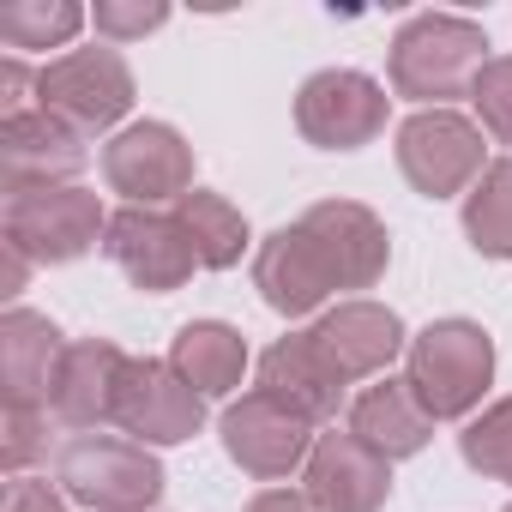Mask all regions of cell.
I'll return each instance as SVG.
<instances>
[{
    "mask_svg": "<svg viewBox=\"0 0 512 512\" xmlns=\"http://www.w3.org/2000/svg\"><path fill=\"white\" fill-rule=\"evenodd\" d=\"M139 79L127 67V55L115 43H91V49H67L49 67H37V103L67 121L73 133H121V121L133 115Z\"/></svg>",
    "mask_w": 512,
    "mask_h": 512,
    "instance_id": "cell-4",
    "label": "cell"
},
{
    "mask_svg": "<svg viewBox=\"0 0 512 512\" xmlns=\"http://www.w3.org/2000/svg\"><path fill=\"white\" fill-rule=\"evenodd\" d=\"M0 235L19 253H31L37 266H73L91 247H103L109 211L91 187H31V193H7Z\"/></svg>",
    "mask_w": 512,
    "mask_h": 512,
    "instance_id": "cell-7",
    "label": "cell"
},
{
    "mask_svg": "<svg viewBox=\"0 0 512 512\" xmlns=\"http://www.w3.org/2000/svg\"><path fill=\"white\" fill-rule=\"evenodd\" d=\"M253 290H260V302L272 314L308 320V314L332 308L338 278L326 266V253L314 247V235L302 223H284V229H272L260 247H253Z\"/></svg>",
    "mask_w": 512,
    "mask_h": 512,
    "instance_id": "cell-14",
    "label": "cell"
},
{
    "mask_svg": "<svg viewBox=\"0 0 512 512\" xmlns=\"http://www.w3.org/2000/svg\"><path fill=\"white\" fill-rule=\"evenodd\" d=\"M31 109H43L37 103V73L25 67V55H7L0 61V121L31 115Z\"/></svg>",
    "mask_w": 512,
    "mask_h": 512,
    "instance_id": "cell-29",
    "label": "cell"
},
{
    "mask_svg": "<svg viewBox=\"0 0 512 512\" xmlns=\"http://www.w3.org/2000/svg\"><path fill=\"white\" fill-rule=\"evenodd\" d=\"M302 494L320 512H380L392 500V458L362 446L350 428L344 434H320L314 458L302 470Z\"/></svg>",
    "mask_w": 512,
    "mask_h": 512,
    "instance_id": "cell-16",
    "label": "cell"
},
{
    "mask_svg": "<svg viewBox=\"0 0 512 512\" xmlns=\"http://www.w3.org/2000/svg\"><path fill=\"white\" fill-rule=\"evenodd\" d=\"M163 362L211 404V398L241 392V380H247V368H253V350H247V338H241L229 320H187V326L169 338V356H163Z\"/></svg>",
    "mask_w": 512,
    "mask_h": 512,
    "instance_id": "cell-21",
    "label": "cell"
},
{
    "mask_svg": "<svg viewBox=\"0 0 512 512\" xmlns=\"http://www.w3.org/2000/svg\"><path fill=\"white\" fill-rule=\"evenodd\" d=\"M404 380L434 422H470L494 386V338L464 314L428 320L404 350Z\"/></svg>",
    "mask_w": 512,
    "mask_h": 512,
    "instance_id": "cell-2",
    "label": "cell"
},
{
    "mask_svg": "<svg viewBox=\"0 0 512 512\" xmlns=\"http://www.w3.org/2000/svg\"><path fill=\"white\" fill-rule=\"evenodd\" d=\"M55 482L85 512H151L169 488L163 458L127 434H73L55 452Z\"/></svg>",
    "mask_w": 512,
    "mask_h": 512,
    "instance_id": "cell-3",
    "label": "cell"
},
{
    "mask_svg": "<svg viewBox=\"0 0 512 512\" xmlns=\"http://www.w3.org/2000/svg\"><path fill=\"white\" fill-rule=\"evenodd\" d=\"M241 512H320V506H314L302 488H260Z\"/></svg>",
    "mask_w": 512,
    "mask_h": 512,
    "instance_id": "cell-31",
    "label": "cell"
},
{
    "mask_svg": "<svg viewBox=\"0 0 512 512\" xmlns=\"http://www.w3.org/2000/svg\"><path fill=\"white\" fill-rule=\"evenodd\" d=\"M91 25V13L79 0H7L0 7V43L13 55H37V49H73V37Z\"/></svg>",
    "mask_w": 512,
    "mask_h": 512,
    "instance_id": "cell-23",
    "label": "cell"
},
{
    "mask_svg": "<svg viewBox=\"0 0 512 512\" xmlns=\"http://www.w3.org/2000/svg\"><path fill=\"white\" fill-rule=\"evenodd\" d=\"M458 458H464L476 476L512 488V398H494V404H482V410L464 422Z\"/></svg>",
    "mask_w": 512,
    "mask_h": 512,
    "instance_id": "cell-25",
    "label": "cell"
},
{
    "mask_svg": "<svg viewBox=\"0 0 512 512\" xmlns=\"http://www.w3.org/2000/svg\"><path fill=\"white\" fill-rule=\"evenodd\" d=\"M175 217H181V229L199 253V272H229V266H241V253H253V229H247L241 205H229L211 187H193L175 205Z\"/></svg>",
    "mask_w": 512,
    "mask_h": 512,
    "instance_id": "cell-22",
    "label": "cell"
},
{
    "mask_svg": "<svg viewBox=\"0 0 512 512\" xmlns=\"http://www.w3.org/2000/svg\"><path fill=\"white\" fill-rule=\"evenodd\" d=\"M0 253H7V290H0V296L13 302V296H19V290L31 284V266H37V260H31V253H19L13 241H0Z\"/></svg>",
    "mask_w": 512,
    "mask_h": 512,
    "instance_id": "cell-32",
    "label": "cell"
},
{
    "mask_svg": "<svg viewBox=\"0 0 512 512\" xmlns=\"http://www.w3.org/2000/svg\"><path fill=\"white\" fill-rule=\"evenodd\" d=\"M61 356H67V338L49 314L37 308L0 314V386H7V404H49Z\"/></svg>",
    "mask_w": 512,
    "mask_h": 512,
    "instance_id": "cell-19",
    "label": "cell"
},
{
    "mask_svg": "<svg viewBox=\"0 0 512 512\" xmlns=\"http://www.w3.org/2000/svg\"><path fill=\"white\" fill-rule=\"evenodd\" d=\"M0 163H7V193H31V187H79L91 145L85 133H73L67 121H55L49 109L0 121Z\"/></svg>",
    "mask_w": 512,
    "mask_h": 512,
    "instance_id": "cell-15",
    "label": "cell"
},
{
    "mask_svg": "<svg viewBox=\"0 0 512 512\" xmlns=\"http://www.w3.org/2000/svg\"><path fill=\"white\" fill-rule=\"evenodd\" d=\"M121 374H127V350L121 344L73 338L67 356H61L55 392H49L55 422L73 428V434H103L115 422V404H121Z\"/></svg>",
    "mask_w": 512,
    "mask_h": 512,
    "instance_id": "cell-17",
    "label": "cell"
},
{
    "mask_svg": "<svg viewBox=\"0 0 512 512\" xmlns=\"http://www.w3.org/2000/svg\"><path fill=\"white\" fill-rule=\"evenodd\" d=\"M91 25H97V37L103 43H139V37H151V31H163L169 25V7L163 0H97L91 7Z\"/></svg>",
    "mask_w": 512,
    "mask_h": 512,
    "instance_id": "cell-28",
    "label": "cell"
},
{
    "mask_svg": "<svg viewBox=\"0 0 512 512\" xmlns=\"http://www.w3.org/2000/svg\"><path fill=\"white\" fill-rule=\"evenodd\" d=\"M392 97L374 73L362 67H326L314 79H302L296 91V133L314 151H362L386 133Z\"/></svg>",
    "mask_w": 512,
    "mask_h": 512,
    "instance_id": "cell-8",
    "label": "cell"
},
{
    "mask_svg": "<svg viewBox=\"0 0 512 512\" xmlns=\"http://www.w3.org/2000/svg\"><path fill=\"white\" fill-rule=\"evenodd\" d=\"M296 223H302V229L314 235V247L326 253V266H332L344 302L362 296V290H374V284L386 278V266H392V229H386L362 199H320V205H308Z\"/></svg>",
    "mask_w": 512,
    "mask_h": 512,
    "instance_id": "cell-12",
    "label": "cell"
},
{
    "mask_svg": "<svg viewBox=\"0 0 512 512\" xmlns=\"http://www.w3.org/2000/svg\"><path fill=\"white\" fill-rule=\"evenodd\" d=\"M55 410L49 404H7V440H0V464L7 476H31L37 458H49L55 446Z\"/></svg>",
    "mask_w": 512,
    "mask_h": 512,
    "instance_id": "cell-26",
    "label": "cell"
},
{
    "mask_svg": "<svg viewBox=\"0 0 512 512\" xmlns=\"http://www.w3.org/2000/svg\"><path fill=\"white\" fill-rule=\"evenodd\" d=\"M464 235L482 260H512V157H494L464 193Z\"/></svg>",
    "mask_w": 512,
    "mask_h": 512,
    "instance_id": "cell-24",
    "label": "cell"
},
{
    "mask_svg": "<svg viewBox=\"0 0 512 512\" xmlns=\"http://www.w3.org/2000/svg\"><path fill=\"white\" fill-rule=\"evenodd\" d=\"M0 512H67V494L49 476H7V506Z\"/></svg>",
    "mask_w": 512,
    "mask_h": 512,
    "instance_id": "cell-30",
    "label": "cell"
},
{
    "mask_svg": "<svg viewBox=\"0 0 512 512\" xmlns=\"http://www.w3.org/2000/svg\"><path fill=\"white\" fill-rule=\"evenodd\" d=\"M344 416H350L344 428H350L362 446H374L380 458H392V464H398V458H416V452L434 440V416L416 404V392H410L404 374H398V380L380 374L374 386H362Z\"/></svg>",
    "mask_w": 512,
    "mask_h": 512,
    "instance_id": "cell-20",
    "label": "cell"
},
{
    "mask_svg": "<svg viewBox=\"0 0 512 512\" xmlns=\"http://www.w3.org/2000/svg\"><path fill=\"white\" fill-rule=\"evenodd\" d=\"M320 422H308L302 410H290L284 398L272 392H241L229 398V410L217 416V440L229 452V464L253 482H284V476H302L308 458H314V434Z\"/></svg>",
    "mask_w": 512,
    "mask_h": 512,
    "instance_id": "cell-6",
    "label": "cell"
},
{
    "mask_svg": "<svg viewBox=\"0 0 512 512\" xmlns=\"http://www.w3.org/2000/svg\"><path fill=\"white\" fill-rule=\"evenodd\" d=\"M500 512H512V506H500Z\"/></svg>",
    "mask_w": 512,
    "mask_h": 512,
    "instance_id": "cell-33",
    "label": "cell"
},
{
    "mask_svg": "<svg viewBox=\"0 0 512 512\" xmlns=\"http://www.w3.org/2000/svg\"><path fill=\"white\" fill-rule=\"evenodd\" d=\"M115 428L139 446H181L205 428V398L157 356H127L121 374V404H115Z\"/></svg>",
    "mask_w": 512,
    "mask_h": 512,
    "instance_id": "cell-11",
    "label": "cell"
},
{
    "mask_svg": "<svg viewBox=\"0 0 512 512\" xmlns=\"http://www.w3.org/2000/svg\"><path fill=\"white\" fill-rule=\"evenodd\" d=\"M260 392L284 398L290 410H302L308 422H332L338 410H350V380L320 356V344L308 332H284L266 356H260Z\"/></svg>",
    "mask_w": 512,
    "mask_h": 512,
    "instance_id": "cell-18",
    "label": "cell"
},
{
    "mask_svg": "<svg viewBox=\"0 0 512 512\" xmlns=\"http://www.w3.org/2000/svg\"><path fill=\"white\" fill-rule=\"evenodd\" d=\"M103 253L139 296H175L199 272V253H193L181 217L175 211H145V205H127V211L109 217Z\"/></svg>",
    "mask_w": 512,
    "mask_h": 512,
    "instance_id": "cell-10",
    "label": "cell"
},
{
    "mask_svg": "<svg viewBox=\"0 0 512 512\" xmlns=\"http://www.w3.org/2000/svg\"><path fill=\"white\" fill-rule=\"evenodd\" d=\"M488 31L464 13H410L386 49V85L392 97L416 109H452V97H470L476 73L488 67Z\"/></svg>",
    "mask_w": 512,
    "mask_h": 512,
    "instance_id": "cell-1",
    "label": "cell"
},
{
    "mask_svg": "<svg viewBox=\"0 0 512 512\" xmlns=\"http://www.w3.org/2000/svg\"><path fill=\"white\" fill-rule=\"evenodd\" d=\"M308 338L320 344V356H326L350 386H356V380H380V374L410 350V332H404L398 308H386V302H374V296L332 302V308L308 326Z\"/></svg>",
    "mask_w": 512,
    "mask_h": 512,
    "instance_id": "cell-13",
    "label": "cell"
},
{
    "mask_svg": "<svg viewBox=\"0 0 512 512\" xmlns=\"http://www.w3.org/2000/svg\"><path fill=\"white\" fill-rule=\"evenodd\" d=\"M392 151H398V175L422 199H464L482 181V169L494 163L488 133L458 109H416L410 121H398Z\"/></svg>",
    "mask_w": 512,
    "mask_h": 512,
    "instance_id": "cell-5",
    "label": "cell"
},
{
    "mask_svg": "<svg viewBox=\"0 0 512 512\" xmlns=\"http://www.w3.org/2000/svg\"><path fill=\"white\" fill-rule=\"evenodd\" d=\"M103 181H109V193H121L127 205H145V211L181 205L193 193V145L169 121H127L103 145Z\"/></svg>",
    "mask_w": 512,
    "mask_h": 512,
    "instance_id": "cell-9",
    "label": "cell"
},
{
    "mask_svg": "<svg viewBox=\"0 0 512 512\" xmlns=\"http://www.w3.org/2000/svg\"><path fill=\"white\" fill-rule=\"evenodd\" d=\"M470 103H476V127H482L494 145H506V157H512V55H494V61L476 73Z\"/></svg>",
    "mask_w": 512,
    "mask_h": 512,
    "instance_id": "cell-27",
    "label": "cell"
}]
</instances>
